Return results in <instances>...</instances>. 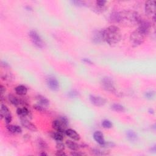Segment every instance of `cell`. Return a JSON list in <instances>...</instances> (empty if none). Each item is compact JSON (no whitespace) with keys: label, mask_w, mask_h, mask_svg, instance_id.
<instances>
[{"label":"cell","mask_w":156,"mask_h":156,"mask_svg":"<svg viewBox=\"0 0 156 156\" xmlns=\"http://www.w3.org/2000/svg\"><path fill=\"white\" fill-rule=\"evenodd\" d=\"M104 42L109 45L114 46L118 44L121 39L120 29L116 26L112 25L104 29Z\"/></svg>","instance_id":"6da1fadb"},{"label":"cell","mask_w":156,"mask_h":156,"mask_svg":"<svg viewBox=\"0 0 156 156\" xmlns=\"http://www.w3.org/2000/svg\"><path fill=\"white\" fill-rule=\"evenodd\" d=\"M120 23L131 25H137L138 21L142 18L137 12L131 11H123L120 12Z\"/></svg>","instance_id":"7a4b0ae2"},{"label":"cell","mask_w":156,"mask_h":156,"mask_svg":"<svg viewBox=\"0 0 156 156\" xmlns=\"http://www.w3.org/2000/svg\"><path fill=\"white\" fill-rule=\"evenodd\" d=\"M145 35L138 28L132 32L130 35V42L133 47H137L141 45L145 40Z\"/></svg>","instance_id":"3957f363"},{"label":"cell","mask_w":156,"mask_h":156,"mask_svg":"<svg viewBox=\"0 0 156 156\" xmlns=\"http://www.w3.org/2000/svg\"><path fill=\"white\" fill-rule=\"evenodd\" d=\"M155 1L154 0H150L147 1L145 3V12L150 17L151 20L155 23Z\"/></svg>","instance_id":"277c9868"},{"label":"cell","mask_w":156,"mask_h":156,"mask_svg":"<svg viewBox=\"0 0 156 156\" xmlns=\"http://www.w3.org/2000/svg\"><path fill=\"white\" fill-rule=\"evenodd\" d=\"M101 84L103 89L111 93H115L116 91L114 82L111 77H103L101 81Z\"/></svg>","instance_id":"5b68a950"},{"label":"cell","mask_w":156,"mask_h":156,"mask_svg":"<svg viewBox=\"0 0 156 156\" xmlns=\"http://www.w3.org/2000/svg\"><path fill=\"white\" fill-rule=\"evenodd\" d=\"M29 37L33 43L38 48H43L44 47V42L40 36L35 30H30L29 33Z\"/></svg>","instance_id":"8992f818"},{"label":"cell","mask_w":156,"mask_h":156,"mask_svg":"<svg viewBox=\"0 0 156 156\" xmlns=\"http://www.w3.org/2000/svg\"><path fill=\"white\" fill-rule=\"evenodd\" d=\"M138 29L143 33L145 35H147L150 33L151 28V24L150 21L141 18L138 23Z\"/></svg>","instance_id":"52a82bcc"},{"label":"cell","mask_w":156,"mask_h":156,"mask_svg":"<svg viewBox=\"0 0 156 156\" xmlns=\"http://www.w3.org/2000/svg\"><path fill=\"white\" fill-rule=\"evenodd\" d=\"M68 126H67L65 124H64L60 119H57L54 120L52 123V128L56 130L57 132H61V133L65 135L66 128Z\"/></svg>","instance_id":"ba28073f"},{"label":"cell","mask_w":156,"mask_h":156,"mask_svg":"<svg viewBox=\"0 0 156 156\" xmlns=\"http://www.w3.org/2000/svg\"><path fill=\"white\" fill-rule=\"evenodd\" d=\"M8 98H9V100L10 101V103L14 106L18 107L19 106L22 105L23 106V107H26L27 106V103L25 101L20 99L17 98V96H14L13 95H12V94L9 95L8 96Z\"/></svg>","instance_id":"9c48e42d"},{"label":"cell","mask_w":156,"mask_h":156,"mask_svg":"<svg viewBox=\"0 0 156 156\" xmlns=\"http://www.w3.org/2000/svg\"><path fill=\"white\" fill-rule=\"evenodd\" d=\"M46 84L48 87L53 91H57L59 89V83L58 81L54 77H49L46 79Z\"/></svg>","instance_id":"30bf717a"},{"label":"cell","mask_w":156,"mask_h":156,"mask_svg":"<svg viewBox=\"0 0 156 156\" xmlns=\"http://www.w3.org/2000/svg\"><path fill=\"white\" fill-rule=\"evenodd\" d=\"M90 100L93 105H95L97 107L103 106L106 103V100L104 98L95 95H90Z\"/></svg>","instance_id":"8fae6325"},{"label":"cell","mask_w":156,"mask_h":156,"mask_svg":"<svg viewBox=\"0 0 156 156\" xmlns=\"http://www.w3.org/2000/svg\"><path fill=\"white\" fill-rule=\"evenodd\" d=\"M92 41L96 44H99L104 42V29L97 30L93 34Z\"/></svg>","instance_id":"7c38bea8"},{"label":"cell","mask_w":156,"mask_h":156,"mask_svg":"<svg viewBox=\"0 0 156 156\" xmlns=\"http://www.w3.org/2000/svg\"><path fill=\"white\" fill-rule=\"evenodd\" d=\"M21 124L23 127L26 128L29 130H31L33 132H36L37 130V128L34 124L26 118L21 119Z\"/></svg>","instance_id":"4fadbf2b"},{"label":"cell","mask_w":156,"mask_h":156,"mask_svg":"<svg viewBox=\"0 0 156 156\" xmlns=\"http://www.w3.org/2000/svg\"><path fill=\"white\" fill-rule=\"evenodd\" d=\"M93 138H94L95 141L101 146H103L106 143L104 135L102 132L99 130L94 132V134H93Z\"/></svg>","instance_id":"5bb4252c"},{"label":"cell","mask_w":156,"mask_h":156,"mask_svg":"<svg viewBox=\"0 0 156 156\" xmlns=\"http://www.w3.org/2000/svg\"><path fill=\"white\" fill-rule=\"evenodd\" d=\"M17 113L21 119L26 118L28 116H30V113L27 107H18L17 110Z\"/></svg>","instance_id":"9a60e30c"},{"label":"cell","mask_w":156,"mask_h":156,"mask_svg":"<svg viewBox=\"0 0 156 156\" xmlns=\"http://www.w3.org/2000/svg\"><path fill=\"white\" fill-rule=\"evenodd\" d=\"M65 135L69 137L70 138L73 139V140H75V141H79V140L81 139L79 134H78L76 131L72 129H67L65 131Z\"/></svg>","instance_id":"2e32d148"},{"label":"cell","mask_w":156,"mask_h":156,"mask_svg":"<svg viewBox=\"0 0 156 156\" xmlns=\"http://www.w3.org/2000/svg\"><path fill=\"white\" fill-rule=\"evenodd\" d=\"M10 116H12V115L8 107L4 104H1V109H0V116H1V118L4 119L6 118V117H8Z\"/></svg>","instance_id":"e0dca14e"},{"label":"cell","mask_w":156,"mask_h":156,"mask_svg":"<svg viewBox=\"0 0 156 156\" xmlns=\"http://www.w3.org/2000/svg\"><path fill=\"white\" fill-rule=\"evenodd\" d=\"M7 130H8L9 132L12 134H21L22 132V129L21 128L16 125H10V124H8L6 127Z\"/></svg>","instance_id":"ac0fdd59"},{"label":"cell","mask_w":156,"mask_h":156,"mask_svg":"<svg viewBox=\"0 0 156 156\" xmlns=\"http://www.w3.org/2000/svg\"><path fill=\"white\" fill-rule=\"evenodd\" d=\"M110 20L113 23H120L121 22L120 12H113L111 13Z\"/></svg>","instance_id":"d6986e66"},{"label":"cell","mask_w":156,"mask_h":156,"mask_svg":"<svg viewBox=\"0 0 156 156\" xmlns=\"http://www.w3.org/2000/svg\"><path fill=\"white\" fill-rule=\"evenodd\" d=\"M36 99L37 100V102L38 103V104H40V105L44 107L48 106L50 105V101L46 97L42 95H37L36 96Z\"/></svg>","instance_id":"ffe728a7"},{"label":"cell","mask_w":156,"mask_h":156,"mask_svg":"<svg viewBox=\"0 0 156 156\" xmlns=\"http://www.w3.org/2000/svg\"><path fill=\"white\" fill-rule=\"evenodd\" d=\"M15 92H16L17 95H18L20 96H24V95H26V93L28 92V89L25 86V85H18V86L15 87Z\"/></svg>","instance_id":"44dd1931"},{"label":"cell","mask_w":156,"mask_h":156,"mask_svg":"<svg viewBox=\"0 0 156 156\" xmlns=\"http://www.w3.org/2000/svg\"><path fill=\"white\" fill-rule=\"evenodd\" d=\"M65 144L69 149L72 150L73 151H78L80 147V146L79 145H77L76 143L72 141V140H67Z\"/></svg>","instance_id":"7402d4cb"},{"label":"cell","mask_w":156,"mask_h":156,"mask_svg":"<svg viewBox=\"0 0 156 156\" xmlns=\"http://www.w3.org/2000/svg\"><path fill=\"white\" fill-rule=\"evenodd\" d=\"M64 135L65 134L61 133V132L56 131V132H52L51 134V137L54 140H55L56 142H62L64 140Z\"/></svg>","instance_id":"603a6c76"},{"label":"cell","mask_w":156,"mask_h":156,"mask_svg":"<svg viewBox=\"0 0 156 156\" xmlns=\"http://www.w3.org/2000/svg\"><path fill=\"white\" fill-rule=\"evenodd\" d=\"M126 137L130 142H135L137 140V135L134 130H129L126 132Z\"/></svg>","instance_id":"cb8c5ba5"},{"label":"cell","mask_w":156,"mask_h":156,"mask_svg":"<svg viewBox=\"0 0 156 156\" xmlns=\"http://www.w3.org/2000/svg\"><path fill=\"white\" fill-rule=\"evenodd\" d=\"M111 108L112 109L113 111H116V112H123L125 111V108L124 107L120 104H117V103H115L113 104L111 106Z\"/></svg>","instance_id":"d4e9b609"},{"label":"cell","mask_w":156,"mask_h":156,"mask_svg":"<svg viewBox=\"0 0 156 156\" xmlns=\"http://www.w3.org/2000/svg\"><path fill=\"white\" fill-rule=\"evenodd\" d=\"M37 145H38V147L43 150H47L48 148V144L46 143V142L44 140H43L42 138H38L37 140Z\"/></svg>","instance_id":"484cf974"},{"label":"cell","mask_w":156,"mask_h":156,"mask_svg":"<svg viewBox=\"0 0 156 156\" xmlns=\"http://www.w3.org/2000/svg\"><path fill=\"white\" fill-rule=\"evenodd\" d=\"M34 108L35 109V110L38 112H46V108L44 106L40 105V104H35L33 106Z\"/></svg>","instance_id":"4316f807"},{"label":"cell","mask_w":156,"mask_h":156,"mask_svg":"<svg viewBox=\"0 0 156 156\" xmlns=\"http://www.w3.org/2000/svg\"><path fill=\"white\" fill-rule=\"evenodd\" d=\"M102 126L105 129H111L112 128V124L109 120H104L102 122Z\"/></svg>","instance_id":"83f0119b"},{"label":"cell","mask_w":156,"mask_h":156,"mask_svg":"<svg viewBox=\"0 0 156 156\" xmlns=\"http://www.w3.org/2000/svg\"><path fill=\"white\" fill-rule=\"evenodd\" d=\"M155 96L154 91H148L145 93V97L147 99H152Z\"/></svg>","instance_id":"f1b7e54d"},{"label":"cell","mask_w":156,"mask_h":156,"mask_svg":"<svg viewBox=\"0 0 156 156\" xmlns=\"http://www.w3.org/2000/svg\"><path fill=\"white\" fill-rule=\"evenodd\" d=\"M79 95V92H78L76 90H71L70 91H69L68 93V96L69 98H73L77 97Z\"/></svg>","instance_id":"f546056e"},{"label":"cell","mask_w":156,"mask_h":156,"mask_svg":"<svg viewBox=\"0 0 156 156\" xmlns=\"http://www.w3.org/2000/svg\"><path fill=\"white\" fill-rule=\"evenodd\" d=\"M92 153L96 155H106L107 154V152H105V151H103L99 149H93L91 150Z\"/></svg>","instance_id":"4dcf8cb0"},{"label":"cell","mask_w":156,"mask_h":156,"mask_svg":"<svg viewBox=\"0 0 156 156\" xmlns=\"http://www.w3.org/2000/svg\"><path fill=\"white\" fill-rule=\"evenodd\" d=\"M56 148L57 151H64L65 145L62 142H57Z\"/></svg>","instance_id":"1f68e13d"},{"label":"cell","mask_w":156,"mask_h":156,"mask_svg":"<svg viewBox=\"0 0 156 156\" xmlns=\"http://www.w3.org/2000/svg\"><path fill=\"white\" fill-rule=\"evenodd\" d=\"M72 3L76 6H79V7H82L84 6L86 3H85V1H79V0H76V1H73Z\"/></svg>","instance_id":"d6a6232c"},{"label":"cell","mask_w":156,"mask_h":156,"mask_svg":"<svg viewBox=\"0 0 156 156\" xmlns=\"http://www.w3.org/2000/svg\"><path fill=\"white\" fill-rule=\"evenodd\" d=\"M82 61L84 62V63H85V64H91V65L93 64L92 61H91L90 59H88V58H84V59H82Z\"/></svg>","instance_id":"836d02e7"},{"label":"cell","mask_w":156,"mask_h":156,"mask_svg":"<svg viewBox=\"0 0 156 156\" xmlns=\"http://www.w3.org/2000/svg\"><path fill=\"white\" fill-rule=\"evenodd\" d=\"M77 151H73L72 153H71V155H83L84 154L83 153H81V152H77Z\"/></svg>","instance_id":"e575fe53"},{"label":"cell","mask_w":156,"mask_h":156,"mask_svg":"<svg viewBox=\"0 0 156 156\" xmlns=\"http://www.w3.org/2000/svg\"><path fill=\"white\" fill-rule=\"evenodd\" d=\"M56 155H59V156H63V155H65L66 154L64 152V151H57Z\"/></svg>","instance_id":"d590c367"},{"label":"cell","mask_w":156,"mask_h":156,"mask_svg":"<svg viewBox=\"0 0 156 156\" xmlns=\"http://www.w3.org/2000/svg\"><path fill=\"white\" fill-rule=\"evenodd\" d=\"M25 8H26V9L28 10V11H32V10H33V8H32V7H31L30 6H26L25 7Z\"/></svg>","instance_id":"8d00e7d4"},{"label":"cell","mask_w":156,"mask_h":156,"mask_svg":"<svg viewBox=\"0 0 156 156\" xmlns=\"http://www.w3.org/2000/svg\"><path fill=\"white\" fill-rule=\"evenodd\" d=\"M148 112H149L150 114H154V111L153 110V108H150L149 110H148Z\"/></svg>","instance_id":"74e56055"},{"label":"cell","mask_w":156,"mask_h":156,"mask_svg":"<svg viewBox=\"0 0 156 156\" xmlns=\"http://www.w3.org/2000/svg\"><path fill=\"white\" fill-rule=\"evenodd\" d=\"M151 151H153L154 152H155L156 151V147L155 146H154L151 147Z\"/></svg>","instance_id":"f35d334b"},{"label":"cell","mask_w":156,"mask_h":156,"mask_svg":"<svg viewBox=\"0 0 156 156\" xmlns=\"http://www.w3.org/2000/svg\"><path fill=\"white\" fill-rule=\"evenodd\" d=\"M40 155H47V154H46L45 152H44V151L40 154Z\"/></svg>","instance_id":"ab89813d"}]
</instances>
